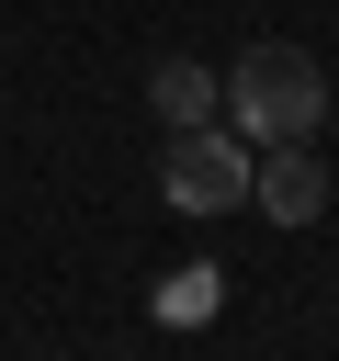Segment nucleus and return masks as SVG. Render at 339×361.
<instances>
[{
  "instance_id": "nucleus-1",
  "label": "nucleus",
  "mask_w": 339,
  "mask_h": 361,
  "mask_svg": "<svg viewBox=\"0 0 339 361\" xmlns=\"http://www.w3.org/2000/svg\"><path fill=\"white\" fill-rule=\"evenodd\" d=\"M226 113H237V135H260V147H305V135L328 124V68H316L305 45H249V56L226 68Z\"/></svg>"
},
{
  "instance_id": "nucleus-2",
  "label": "nucleus",
  "mask_w": 339,
  "mask_h": 361,
  "mask_svg": "<svg viewBox=\"0 0 339 361\" xmlns=\"http://www.w3.org/2000/svg\"><path fill=\"white\" fill-rule=\"evenodd\" d=\"M158 192H170L181 214H226V203H249V158H237V135H215V124L170 135V158H158Z\"/></svg>"
},
{
  "instance_id": "nucleus-3",
  "label": "nucleus",
  "mask_w": 339,
  "mask_h": 361,
  "mask_svg": "<svg viewBox=\"0 0 339 361\" xmlns=\"http://www.w3.org/2000/svg\"><path fill=\"white\" fill-rule=\"evenodd\" d=\"M249 203H260L271 226H316V214H328V169H316V147H260V158H249Z\"/></svg>"
},
{
  "instance_id": "nucleus-4",
  "label": "nucleus",
  "mask_w": 339,
  "mask_h": 361,
  "mask_svg": "<svg viewBox=\"0 0 339 361\" xmlns=\"http://www.w3.org/2000/svg\"><path fill=\"white\" fill-rule=\"evenodd\" d=\"M147 102H158V124H170V135H192V124H215V113H226V79H215L203 56H158V68H147Z\"/></svg>"
}]
</instances>
